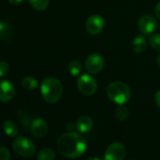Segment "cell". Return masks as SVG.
I'll return each mask as SVG.
<instances>
[{
  "label": "cell",
  "mask_w": 160,
  "mask_h": 160,
  "mask_svg": "<svg viewBox=\"0 0 160 160\" xmlns=\"http://www.w3.org/2000/svg\"><path fill=\"white\" fill-rule=\"evenodd\" d=\"M13 151L24 157H30L36 152L35 144L25 137H17L12 142Z\"/></svg>",
  "instance_id": "cell-5"
},
{
  "label": "cell",
  "mask_w": 160,
  "mask_h": 160,
  "mask_svg": "<svg viewBox=\"0 0 160 160\" xmlns=\"http://www.w3.org/2000/svg\"><path fill=\"white\" fill-rule=\"evenodd\" d=\"M154 13H155V16L160 19V2L156 4L154 8Z\"/></svg>",
  "instance_id": "cell-25"
},
{
  "label": "cell",
  "mask_w": 160,
  "mask_h": 160,
  "mask_svg": "<svg viewBox=\"0 0 160 160\" xmlns=\"http://www.w3.org/2000/svg\"><path fill=\"white\" fill-rule=\"evenodd\" d=\"M63 88L59 80L49 77L44 79L41 85V93L42 98L49 104L58 102L62 95Z\"/></svg>",
  "instance_id": "cell-2"
},
{
  "label": "cell",
  "mask_w": 160,
  "mask_h": 160,
  "mask_svg": "<svg viewBox=\"0 0 160 160\" xmlns=\"http://www.w3.org/2000/svg\"><path fill=\"white\" fill-rule=\"evenodd\" d=\"M138 30L144 35H151L158 28L157 20L152 15H143L138 19Z\"/></svg>",
  "instance_id": "cell-6"
},
{
  "label": "cell",
  "mask_w": 160,
  "mask_h": 160,
  "mask_svg": "<svg viewBox=\"0 0 160 160\" xmlns=\"http://www.w3.org/2000/svg\"><path fill=\"white\" fill-rule=\"evenodd\" d=\"M3 130L6 135L9 137H15L18 134V127L17 125L10 120H7L3 122Z\"/></svg>",
  "instance_id": "cell-15"
},
{
  "label": "cell",
  "mask_w": 160,
  "mask_h": 160,
  "mask_svg": "<svg viewBox=\"0 0 160 160\" xmlns=\"http://www.w3.org/2000/svg\"><path fill=\"white\" fill-rule=\"evenodd\" d=\"M30 130L33 136L37 138H42L46 135L48 127L45 121L42 118H36L30 124Z\"/></svg>",
  "instance_id": "cell-11"
},
{
  "label": "cell",
  "mask_w": 160,
  "mask_h": 160,
  "mask_svg": "<svg viewBox=\"0 0 160 160\" xmlns=\"http://www.w3.org/2000/svg\"><path fill=\"white\" fill-rule=\"evenodd\" d=\"M57 146L59 152L65 157L77 158L85 152L87 142L81 134L71 131L58 138Z\"/></svg>",
  "instance_id": "cell-1"
},
{
  "label": "cell",
  "mask_w": 160,
  "mask_h": 160,
  "mask_svg": "<svg viewBox=\"0 0 160 160\" xmlns=\"http://www.w3.org/2000/svg\"><path fill=\"white\" fill-rule=\"evenodd\" d=\"M92 125H93L92 120L89 116L80 117L75 123V127L77 131L80 133H88L92 128Z\"/></svg>",
  "instance_id": "cell-12"
},
{
  "label": "cell",
  "mask_w": 160,
  "mask_h": 160,
  "mask_svg": "<svg viewBox=\"0 0 160 160\" xmlns=\"http://www.w3.org/2000/svg\"><path fill=\"white\" fill-rule=\"evenodd\" d=\"M105 27V20L100 14H92L86 21V29L92 35H97L102 32Z\"/></svg>",
  "instance_id": "cell-8"
},
{
  "label": "cell",
  "mask_w": 160,
  "mask_h": 160,
  "mask_svg": "<svg viewBox=\"0 0 160 160\" xmlns=\"http://www.w3.org/2000/svg\"><path fill=\"white\" fill-rule=\"evenodd\" d=\"M149 43L152 48L160 52V34H152L149 39Z\"/></svg>",
  "instance_id": "cell-21"
},
{
  "label": "cell",
  "mask_w": 160,
  "mask_h": 160,
  "mask_svg": "<svg viewBox=\"0 0 160 160\" xmlns=\"http://www.w3.org/2000/svg\"><path fill=\"white\" fill-rule=\"evenodd\" d=\"M10 70V66L5 61H0V78L5 76Z\"/></svg>",
  "instance_id": "cell-23"
},
{
  "label": "cell",
  "mask_w": 160,
  "mask_h": 160,
  "mask_svg": "<svg viewBox=\"0 0 160 160\" xmlns=\"http://www.w3.org/2000/svg\"><path fill=\"white\" fill-rule=\"evenodd\" d=\"M115 116L119 121H125L129 116V111L123 105H119L115 110Z\"/></svg>",
  "instance_id": "cell-20"
},
{
  "label": "cell",
  "mask_w": 160,
  "mask_h": 160,
  "mask_svg": "<svg viewBox=\"0 0 160 160\" xmlns=\"http://www.w3.org/2000/svg\"><path fill=\"white\" fill-rule=\"evenodd\" d=\"M38 81L32 76H26L22 79V87L26 91H33L38 87Z\"/></svg>",
  "instance_id": "cell-16"
},
{
  "label": "cell",
  "mask_w": 160,
  "mask_h": 160,
  "mask_svg": "<svg viewBox=\"0 0 160 160\" xmlns=\"http://www.w3.org/2000/svg\"><path fill=\"white\" fill-rule=\"evenodd\" d=\"M10 159H11L10 151L5 147L0 146V160H10Z\"/></svg>",
  "instance_id": "cell-22"
},
{
  "label": "cell",
  "mask_w": 160,
  "mask_h": 160,
  "mask_svg": "<svg viewBox=\"0 0 160 160\" xmlns=\"http://www.w3.org/2000/svg\"><path fill=\"white\" fill-rule=\"evenodd\" d=\"M157 65H158V67L160 68V56L157 58Z\"/></svg>",
  "instance_id": "cell-27"
},
{
  "label": "cell",
  "mask_w": 160,
  "mask_h": 160,
  "mask_svg": "<svg viewBox=\"0 0 160 160\" xmlns=\"http://www.w3.org/2000/svg\"><path fill=\"white\" fill-rule=\"evenodd\" d=\"M28 1L36 11H44L49 6V0H28Z\"/></svg>",
  "instance_id": "cell-19"
},
{
  "label": "cell",
  "mask_w": 160,
  "mask_h": 160,
  "mask_svg": "<svg viewBox=\"0 0 160 160\" xmlns=\"http://www.w3.org/2000/svg\"><path fill=\"white\" fill-rule=\"evenodd\" d=\"M154 100H155V103H156L157 107L160 108V90L156 92L155 96H154Z\"/></svg>",
  "instance_id": "cell-24"
},
{
  "label": "cell",
  "mask_w": 160,
  "mask_h": 160,
  "mask_svg": "<svg viewBox=\"0 0 160 160\" xmlns=\"http://www.w3.org/2000/svg\"><path fill=\"white\" fill-rule=\"evenodd\" d=\"M125 148L120 142L112 143L105 152V160H123L125 157Z\"/></svg>",
  "instance_id": "cell-9"
},
{
  "label": "cell",
  "mask_w": 160,
  "mask_h": 160,
  "mask_svg": "<svg viewBox=\"0 0 160 160\" xmlns=\"http://www.w3.org/2000/svg\"><path fill=\"white\" fill-rule=\"evenodd\" d=\"M146 46H147V42L145 37L142 35L137 36L132 42V49L135 53L138 54L142 53L146 49Z\"/></svg>",
  "instance_id": "cell-13"
},
{
  "label": "cell",
  "mask_w": 160,
  "mask_h": 160,
  "mask_svg": "<svg viewBox=\"0 0 160 160\" xmlns=\"http://www.w3.org/2000/svg\"><path fill=\"white\" fill-rule=\"evenodd\" d=\"M9 1H10V3H12V4L17 5V4H20V3L24 2L25 0H9Z\"/></svg>",
  "instance_id": "cell-26"
},
{
  "label": "cell",
  "mask_w": 160,
  "mask_h": 160,
  "mask_svg": "<svg viewBox=\"0 0 160 160\" xmlns=\"http://www.w3.org/2000/svg\"><path fill=\"white\" fill-rule=\"evenodd\" d=\"M15 89L10 80H0V102H9L14 96Z\"/></svg>",
  "instance_id": "cell-10"
},
{
  "label": "cell",
  "mask_w": 160,
  "mask_h": 160,
  "mask_svg": "<svg viewBox=\"0 0 160 160\" xmlns=\"http://www.w3.org/2000/svg\"><path fill=\"white\" fill-rule=\"evenodd\" d=\"M12 37V29L11 26L4 21H0V40L10 41Z\"/></svg>",
  "instance_id": "cell-14"
},
{
  "label": "cell",
  "mask_w": 160,
  "mask_h": 160,
  "mask_svg": "<svg viewBox=\"0 0 160 160\" xmlns=\"http://www.w3.org/2000/svg\"><path fill=\"white\" fill-rule=\"evenodd\" d=\"M76 85L78 91L86 96L93 95L97 91L96 79L88 73H83L77 76Z\"/></svg>",
  "instance_id": "cell-4"
},
{
  "label": "cell",
  "mask_w": 160,
  "mask_h": 160,
  "mask_svg": "<svg viewBox=\"0 0 160 160\" xmlns=\"http://www.w3.org/2000/svg\"><path fill=\"white\" fill-rule=\"evenodd\" d=\"M68 71L71 73L72 76H79L80 72L82 71V64L79 60H72L69 63L68 66Z\"/></svg>",
  "instance_id": "cell-17"
},
{
  "label": "cell",
  "mask_w": 160,
  "mask_h": 160,
  "mask_svg": "<svg viewBox=\"0 0 160 160\" xmlns=\"http://www.w3.org/2000/svg\"><path fill=\"white\" fill-rule=\"evenodd\" d=\"M89 160H101L100 158H97V157H93V158H90Z\"/></svg>",
  "instance_id": "cell-28"
},
{
  "label": "cell",
  "mask_w": 160,
  "mask_h": 160,
  "mask_svg": "<svg viewBox=\"0 0 160 160\" xmlns=\"http://www.w3.org/2000/svg\"><path fill=\"white\" fill-rule=\"evenodd\" d=\"M107 94L112 102L118 105H124L131 97V91L125 83L114 81L108 86Z\"/></svg>",
  "instance_id": "cell-3"
},
{
  "label": "cell",
  "mask_w": 160,
  "mask_h": 160,
  "mask_svg": "<svg viewBox=\"0 0 160 160\" xmlns=\"http://www.w3.org/2000/svg\"><path fill=\"white\" fill-rule=\"evenodd\" d=\"M55 152L51 148H44L41 150L37 155L38 160H54L55 159Z\"/></svg>",
  "instance_id": "cell-18"
},
{
  "label": "cell",
  "mask_w": 160,
  "mask_h": 160,
  "mask_svg": "<svg viewBox=\"0 0 160 160\" xmlns=\"http://www.w3.org/2000/svg\"><path fill=\"white\" fill-rule=\"evenodd\" d=\"M104 66H105V59L101 55L97 53L90 55L85 61V68L92 74L100 72L104 69Z\"/></svg>",
  "instance_id": "cell-7"
}]
</instances>
